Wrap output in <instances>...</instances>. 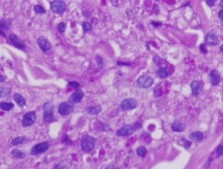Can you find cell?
<instances>
[{
	"mask_svg": "<svg viewBox=\"0 0 223 169\" xmlns=\"http://www.w3.org/2000/svg\"><path fill=\"white\" fill-rule=\"evenodd\" d=\"M0 79H1V80H0V81H1V82H3L4 81V79H3V76H2L1 75H0Z\"/></svg>",
	"mask_w": 223,
	"mask_h": 169,
	"instance_id": "f35d334b",
	"label": "cell"
},
{
	"mask_svg": "<svg viewBox=\"0 0 223 169\" xmlns=\"http://www.w3.org/2000/svg\"><path fill=\"white\" fill-rule=\"evenodd\" d=\"M11 25V23L10 21H7L6 19H3L1 20V22H0V26H1V28L3 30H8L9 28H10Z\"/></svg>",
	"mask_w": 223,
	"mask_h": 169,
	"instance_id": "7402d4cb",
	"label": "cell"
},
{
	"mask_svg": "<svg viewBox=\"0 0 223 169\" xmlns=\"http://www.w3.org/2000/svg\"><path fill=\"white\" fill-rule=\"evenodd\" d=\"M66 24L64 23H60L57 26V29L61 33H63L65 30Z\"/></svg>",
	"mask_w": 223,
	"mask_h": 169,
	"instance_id": "4dcf8cb0",
	"label": "cell"
},
{
	"mask_svg": "<svg viewBox=\"0 0 223 169\" xmlns=\"http://www.w3.org/2000/svg\"><path fill=\"white\" fill-rule=\"evenodd\" d=\"M205 43L210 46H216L218 44V37L213 32H210L205 37Z\"/></svg>",
	"mask_w": 223,
	"mask_h": 169,
	"instance_id": "8fae6325",
	"label": "cell"
},
{
	"mask_svg": "<svg viewBox=\"0 0 223 169\" xmlns=\"http://www.w3.org/2000/svg\"><path fill=\"white\" fill-rule=\"evenodd\" d=\"M25 141H26L25 137H19L13 139L11 143L13 145H19V144L23 143Z\"/></svg>",
	"mask_w": 223,
	"mask_h": 169,
	"instance_id": "cb8c5ba5",
	"label": "cell"
},
{
	"mask_svg": "<svg viewBox=\"0 0 223 169\" xmlns=\"http://www.w3.org/2000/svg\"><path fill=\"white\" fill-rule=\"evenodd\" d=\"M154 83V79L149 75H141L139 77L137 83L141 89H148L151 87Z\"/></svg>",
	"mask_w": 223,
	"mask_h": 169,
	"instance_id": "3957f363",
	"label": "cell"
},
{
	"mask_svg": "<svg viewBox=\"0 0 223 169\" xmlns=\"http://www.w3.org/2000/svg\"><path fill=\"white\" fill-rule=\"evenodd\" d=\"M209 79H210L211 83L213 85H217L220 82V77L217 71L212 70L209 73Z\"/></svg>",
	"mask_w": 223,
	"mask_h": 169,
	"instance_id": "2e32d148",
	"label": "cell"
},
{
	"mask_svg": "<svg viewBox=\"0 0 223 169\" xmlns=\"http://www.w3.org/2000/svg\"><path fill=\"white\" fill-rule=\"evenodd\" d=\"M37 43H38V45L39 46L40 48L44 53L48 52L50 49V47H51L49 41H48L47 39H46L45 37H39L38 39H37Z\"/></svg>",
	"mask_w": 223,
	"mask_h": 169,
	"instance_id": "30bf717a",
	"label": "cell"
},
{
	"mask_svg": "<svg viewBox=\"0 0 223 169\" xmlns=\"http://www.w3.org/2000/svg\"><path fill=\"white\" fill-rule=\"evenodd\" d=\"M13 106L14 105H13V104L11 103H5V102L1 103V108L5 111L10 110L11 109L13 108Z\"/></svg>",
	"mask_w": 223,
	"mask_h": 169,
	"instance_id": "603a6c76",
	"label": "cell"
},
{
	"mask_svg": "<svg viewBox=\"0 0 223 169\" xmlns=\"http://www.w3.org/2000/svg\"><path fill=\"white\" fill-rule=\"evenodd\" d=\"M215 1H206V3L207 4V5L210 7L213 6L214 4H215Z\"/></svg>",
	"mask_w": 223,
	"mask_h": 169,
	"instance_id": "e575fe53",
	"label": "cell"
},
{
	"mask_svg": "<svg viewBox=\"0 0 223 169\" xmlns=\"http://www.w3.org/2000/svg\"><path fill=\"white\" fill-rule=\"evenodd\" d=\"M199 48H200L201 52L202 53H203V54H207V48L206 45H205V44H201V45L199 46Z\"/></svg>",
	"mask_w": 223,
	"mask_h": 169,
	"instance_id": "1f68e13d",
	"label": "cell"
},
{
	"mask_svg": "<svg viewBox=\"0 0 223 169\" xmlns=\"http://www.w3.org/2000/svg\"><path fill=\"white\" fill-rule=\"evenodd\" d=\"M50 8L53 12L61 13L66 9V5L63 1H53L50 2Z\"/></svg>",
	"mask_w": 223,
	"mask_h": 169,
	"instance_id": "5b68a950",
	"label": "cell"
},
{
	"mask_svg": "<svg viewBox=\"0 0 223 169\" xmlns=\"http://www.w3.org/2000/svg\"><path fill=\"white\" fill-rule=\"evenodd\" d=\"M84 93L81 89H77L69 98V101L71 103H78L83 99Z\"/></svg>",
	"mask_w": 223,
	"mask_h": 169,
	"instance_id": "4fadbf2b",
	"label": "cell"
},
{
	"mask_svg": "<svg viewBox=\"0 0 223 169\" xmlns=\"http://www.w3.org/2000/svg\"><path fill=\"white\" fill-rule=\"evenodd\" d=\"M137 153L139 156L140 157H145V155L147 153V149L145 148V147L144 146H141L139 147L137 149Z\"/></svg>",
	"mask_w": 223,
	"mask_h": 169,
	"instance_id": "d4e9b609",
	"label": "cell"
},
{
	"mask_svg": "<svg viewBox=\"0 0 223 169\" xmlns=\"http://www.w3.org/2000/svg\"><path fill=\"white\" fill-rule=\"evenodd\" d=\"M101 110H102V108L100 105L94 106V107H89L87 109V112L89 114L91 115H96L98 114V113L100 112Z\"/></svg>",
	"mask_w": 223,
	"mask_h": 169,
	"instance_id": "d6986e66",
	"label": "cell"
},
{
	"mask_svg": "<svg viewBox=\"0 0 223 169\" xmlns=\"http://www.w3.org/2000/svg\"><path fill=\"white\" fill-rule=\"evenodd\" d=\"M190 87L192 94L193 95V96L197 97L202 90V84L201 82L197 80L193 81L191 82Z\"/></svg>",
	"mask_w": 223,
	"mask_h": 169,
	"instance_id": "7c38bea8",
	"label": "cell"
},
{
	"mask_svg": "<svg viewBox=\"0 0 223 169\" xmlns=\"http://www.w3.org/2000/svg\"><path fill=\"white\" fill-rule=\"evenodd\" d=\"M152 24H153V25L155 26V27H156V26H158V25H159V24H160V23H154V22H153V23H152Z\"/></svg>",
	"mask_w": 223,
	"mask_h": 169,
	"instance_id": "74e56055",
	"label": "cell"
},
{
	"mask_svg": "<svg viewBox=\"0 0 223 169\" xmlns=\"http://www.w3.org/2000/svg\"><path fill=\"white\" fill-rule=\"evenodd\" d=\"M36 120V113L33 111L31 112H28L25 114L23 116V120H22V125L25 128L26 127H29L32 126Z\"/></svg>",
	"mask_w": 223,
	"mask_h": 169,
	"instance_id": "277c9868",
	"label": "cell"
},
{
	"mask_svg": "<svg viewBox=\"0 0 223 169\" xmlns=\"http://www.w3.org/2000/svg\"><path fill=\"white\" fill-rule=\"evenodd\" d=\"M13 99H14V101L16 102L17 104L20 106H23L26 104L25 99H24V97L21 95L19 94V93H15L14 95H13Z\"/></svg>",
	"mask_w": 223,
	"mask_h": 169,
	"instance_id": "e0dca14e",
	"label": "cell"
},
{
	"mask_svg": "<svg viewBox=\"0 0 223 169\" xmlns=\"http://www.w3.org/2000/svg\"><path fill=\"white\" fill-rule=\"evenodd\" d=\"M48 147H49V143L48 142H42V143L37 144V145H35L32 149L31 153L32 155L40 154V153L47 151Z\"/></svg>",
	"mask_w": 223,
	"mask_h": 169,
	"instance_id": "9c48e42d",
	"label": "cell"
},
{
	"mask_svg": "<svg viewBox=\"0 0 223 169\" xmlns=\"http://www.w3.org/2000/svg\"><path fill=\"white\" fill-rule=\"evenodd\" d=\"M42 110L44 120L46 122H51L54 119V107L52 104L50 102L44 104Z\"/></svg>",
	"mask_w": 223,
	"mask_h": 169,
	"instance_id": "6da1fadb",
	"label": "cell"
},
{
	"mask_svg": "<svg viewBox=\"0 0 223 169\" xmlns=\"http://www.w3.org/2000/svg\"><path fill=\"white\" fill-rule=\"evenodd\" d=\"M94 143H95V139L90 135L83 136L81 141V147L85 151H90L93 149Z\"/></svg>",
	"mask_w": 223,
	"mask_h": 169,
	"instance_id": "7a4b0ae2",
	"label": "cell"
},
{
	"mask_svg": "<svg viewBox=\"0 0 223 169\" xmlns=\"http://www.w3.org/2000/svg\"><path fill=\"white\" fill-rule=\"evenodd\" d=\"M82 26L84 31H85V32H89V31L92 30V26L89 22H84L82 24Z\"/></svg>",
	"mask_w": 223,
	"mask_h": 169,
	"instance_id": "83f0119b",
	"label": "cell"
},
{
	"mask_svg": "<svg viewBox=\"0 0 223 169\" xmlns=\"http://www.w3.org/2000/svg\"><path fill=\"white\" fill-rule=\"evenodd\" d=\"M96 61L97 62V65H98V68L99 69H102L103 68V62L102 58L98 55L96 56Z\"/></svg>",
	"mask_w": 223,
	"mask_h": 169,
	"instance_id": "f1b7e54d",
	"label": "cell"
},
{
	"mask_svg": "<svg viewBox=\"0 0 223 169\" xmlns=\"http://www.w3.org/2000/svg\"><path fill=\"white\" fill-rule=\"evenodd\" d=\"M183 142H184V147L185 149H188L189 147L191 146V142H189V141H187L186 139H182Z\"/></svg>",
	"mask_w": 223,
	"mask_h": 169,
	"instance_id": "836d02e7",
	"label": "cell"
},
{
	"mask_svg": "<svg viewBox=\"0 0 223 169\" xmlns=\"http://www.w3.org/2000/svg\"><path fill=\"white\" fill-rule=\"evenodd\" d=\"M190 138L196 142H200L203 139V134L200 132H194L190 134Z\"/></svg>",
	"mask_w": 223,
	"mask_h": 169,
	"instance_id": "ac0fdd59",
	"label": "cell"
},
{
	"mask_svg": "<svg viewBox=\"0 0 223 169\" xmlns=\"http://www.w3.org/2000/svg\"><path fill=\"white\" fill-rule=\"evenodd\" d=\"M223 154V146L219 145L216 150V156L219 157Z\"/></svg>",
	"mask_w": 223,
	"mask_h": 169,
	"instance_id": "f546056e",
	"label": "cell"
},
{
	"mask_svg": "<svg viewBox=\"0 0 223 169\" xmlns=\"http://www.w3.org/2000/svg\"><path fill=\"white\" fill-rule=\"evenodd\" d=\"M220 7H222L223 8V0L220 2Z\"/></svg>",
	"mask_w": 223,
	"mask_h": 169,
	"instance_id": "ab89813d",
	"label": "cell"
},
{
	"mask_svg": "<svg viewBox=\"0 0 223 169\" xmlns=\"http://www.w3.org/2000/svg\"><path fill=\"white\" fill-rule=\"evenodd\" d=\"M218 17H219V19L220 20H222L223 21V9L218 13Z\"/></svg>",
	"mask_w": 223,
	"mask_h": 169,
	"instance_id": "d590c367",
	"label": "cell"
},
{
	"mask_svg": "<svg viewBox=\"0 0 223 169\" xmlns=\"http://www.w3.org/2000/svg\"><path fill=\"white\" fill-rule=\"evenodd\" d=\"M137 106V101L133 98L124 99L120 104V107L123 110H129L134 109Z\"/></svg>",
	"mask_w": 223,
	"mask_h": 169,
	"instance_id": "52a82bcc",
	"label": "cell"
},
{
	"mask_svg": "<svg viewBox=\"0 0 223 169\" xmlns=\"http://www.w3.org/2000/svg\"><path fill=\"white\" fill-rule=\"evenodd\" d=\"M171 128L172 131H174V132H183V131L185 130V125L182 122L176 120L174 121L173 123L172 124Z\"/></svg>",
	"mask_w": 223,
	"mask_h": 169,
	"instance_id": "5bb4252c",
	"label": "cell"
},
{
	"mask_svg": "<svg viewBox=\"0 0 223 169\" xmlns=\"http://www.w3.org/2000/svg\"><path fill=\"white\" fill-rule=\"evenodd\" d=\"M9 39L12 42V43L14 44L15 47L18 48H23L25 47V44L24 42L21 41V39H19L15 34H10L9 35Z\"/></svg>",
	"mask_w": 223,
	"mask_h": 169,
	"instance_id": "9a60e30c",
	"label": "cell"
},
{
	"mask_svg": "<svg viewBox=\"0 0 223 169\" xmlns=\"http://www.w3.org/2000/svg\"><path fill=\"white\" fill-rule=\"evenodd\" d=\"M10 90L8 88L3 87H1V97H7V95L9 94Z\"/></svg>",
	"mask_w": 223,
	"mask_h": 169,
	"instance_id": "4316f807",
	"label": "cell"
},
{
	"mask_svg": "<svg viewBox=\"0 0 223 169\" xmlns=\"http://www.w3.org/2000/svg\"><path fill=\"white\" fill-rule=\"evenodd\" d=\"M68 84H69V86L72 87H74V88H78L79 87V83H77V82H75V81H70L68 83Z\"/></svg>",
	"mask_w": 223,
	"mask_h": 169,
	"instance_id": "d6a6232c",
	"label": "cell"
},
{
	"mask_svg": "<svg viewBox=\"0 0 223 169\" xmlns=\"http://www.w3.org/2000/svg\"><path fill=\"white\" fill-rule=\"evenodd\" d=\"M156 73L160 78H166L168 76V72L166 69L164 68H159L156 71Z\"/></svg>",
	"mask_w": 223,
	"mask_h": 169,
	"instance_id": "ffe728a7",
	"label": "cell"
},
{
	"mask_svg": "<svg viewBox=\"0 0 223 169\" xmlns=\"http://www.w3.org/2000/svg\"><path fill=\"white\" fill-rule=\"evenodd\" d=\"M136 129L134 126L131 125H126L124 126L122 128L119 129L118 132L116 133V135L118 136H129V135L133 134Z\"/></svg>",
	"mask_w": 223,
	"mask_h": 169,
	"instance_id": "ba28073f",
	"label": "cell"
},
{
	"mask_svg": "<svg viewBox=\"0 0 223 169\" xmlns=\"http://www.w3.org/2000/svg\"><path fill=\"white\" fill-rule=\"evenodd\" d=\"M74 110V106L68 103H61L58 106V112L62 116H67L71 114Z\"/></svg>",
	"mask_w": 223,
	"mask_h": 169,
	"instance_id": "8992f818",
	"label": "cell"
},
{
	"mask_svg": "<svg viewBox=\"0 0 223 169\" xmlns=\"http://www.w3.org/2000/svg\"><path fill=\"white\" fill-rule=\"evenodd\" d=\"M106 169H118L117 167H116V166H112V165H110V166H108V167H106Z\"/></svg>",
	"mask_w": 223,
	"mask_h": 169,
	"instance_id": "8d00e7d4",
	"label": "cell"
},
{
	"mask_svg": "<svg viewBox=\"0 0 223 169\" xmlns=\"http://www.w3.org/2000/svg\"><path fill=\"white\" fill-rule=\"evenodd\" d=\"M220 51H221L222 52H223V45H222L221 46H220Z\"/></svg>",
	"mask_w": 223,
	"mask_h": 169,
	"instance_id": "60d3db41",
	"label": "cell"
},
{
	"mask_svg": "<svg viewBox=\"0 0 223 169\" xmlns=\"http://www.w3.org/2000/svg\"><path fill=\"white\" fill-rule=\"evenodd\" d=\"M34 11L38 14H43L46 13V9L40 5H36L34 7Z\"/></svg>",
	"mask_w": 223,
	"mask_h": 169,
	"instance_id": "484cf974",
	"label": "cell"
},
{
	"mask_svg": "<svg viewBox=\"0 0 223 169\" xmlns=\"http://www.w3.org/2000/svg\"><path fill=\"white\" fill-rule=\"evenodd\" d=\"M11 154L15 158H17V159H24V158H25L26 156L25 153L21 152V151H19L18 149H13L11 151Z\"/></svg>",
	"mask_w": 223,
	"mask_h": 169,
	"instance_id": "44dd1931",
	"label": "cell"
}]
</instances>
